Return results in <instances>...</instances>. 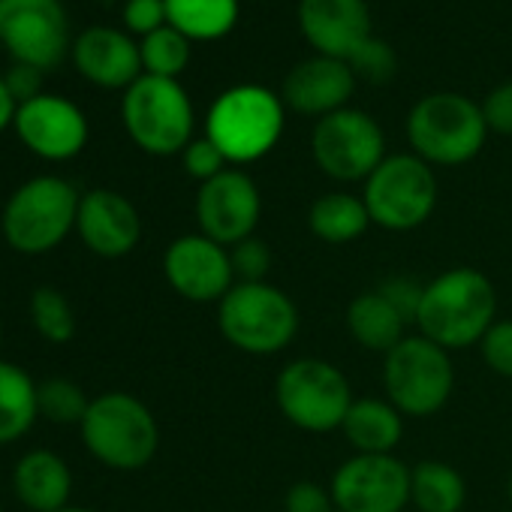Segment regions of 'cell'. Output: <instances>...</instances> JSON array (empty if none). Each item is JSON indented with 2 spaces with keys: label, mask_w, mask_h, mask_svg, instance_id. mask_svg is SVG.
<instances>
[{
  "label": "cell",
  "mask_w": 512,
  "mask_h": 512,
  "mask_svg": "<svg viewBox=\"0 0 512 512\" xmlns=\"http://www.w3.org/2000/svg\"><path fill=\"white\" fill-rule=\"evenodd\" d=\"M497 317V293L494 284L470 269L458 266L437 275L422 290L416 326L419 335L440 344L443 350L473 347L485 338Z\"/></svg>",
  "instance_id": "obj_1"
},
{
  "label": "cell",
  "mask_w": 512,
  "mask_h": 512,
  "mask_svg": "<svg viewBox=\"0 0 512 512\" xmlns=\"http://www.w3.org/2000/svg\"><path fill=\"white\" fill-rule=\"evenodd\" d=\"M284 121L287 106L278 94L263 85H232L211 103L205 136L220 148L226 163L247 166L281 142Z\"/></svg>",
  "instance_id": "obj_2"
},
{
  "label": "cell",
  "mask_w": 512,
  "mask_h": 512,
  "mask_svg": "<svg viewBox=\"0 0 512 512\" xmlns=\"http://www.w3.org/2000/svg\"><path fill=\"white\" fill-rule=\"evenodd\" d=\"M79 202L82 193L67 178L37 175L13 190L0 214V229L7 244L19 253H49L76 229Z\"/></svg>",
  "instance_id": "obj_3"
},
{
  "label": "cell",
  "mask_w": 512,
  "mask_h": 512,
  "mask_svg": "<svg viewBox=\"0 0 512 512\" xmlns=\"http://www.w3.org/2000/svg\"><path fill=\"white\" fill-rule=\"evenodd\" d=\"M223 338L250 356H272L293 344L299 332L296 302L275 284H235L217 302Z\"/></svg>",
  "instance_id": "obj_4"
},
{
  "label": "cell",
  "mask_w": 512,
  "mask_h": 512,
  "mask_svg": "<svg viewBox=\"0 0 512 512\" xmlns=\"http://www.w3.org/2000/svg\"><path fill=\"white\" fill-rule=\"evenodd\" d=\"M488 136L482 106L470 97L440 91L422 97L407 115V139L416 157L428 166L470 163Z\"/></svg>",
  "instance_id": "obj_5"
},
{
  "label": "cell",
  "mask_w": 512,
  "mask_h": 512,
  "mask_svg": "<svg viewBox=\"0 0 512 512\" xmlns=\"http://www.w3.org/2000/svg\"><path fill=\"white\" fill-rule=\"evenodd\" d=\"M79 428L88 452L112 470H139L154 458L160 446L154 413L127 392H106L91 398Z\"/></svg>",
  "instance_id": "obj_6"
},
{
  "label": "cell",
  "mask_w": 512,
  "mask_h": 512,
  "mask_svg": "<svg viewBox=\"0 0 512 512\" xmlns=\"http://www.w3.org/2000/svg\"><path fill=\"white\" fill-rule=\"evenodd\" d=\"M127 136L154 157H169L193 142V103L178 79L139 76L121 103Z\"/></svg>",
  "instance_id": "obj_7"
},
{
  "label": "cell",
  "mask_w": 512,
  "mask_h": 512,
  "mask_svg": "<svg viewBox=\"0 0 512 512\" xmlns=\"http://www.w3.org/2000/svg\"><path fill=\"white\" fill-rule=\"evenodd\" d=\"M386 401L398 407L401 416L425 419L443 410L455 389V368L449 350L428 341L425 335H407L383 362Z\"/></svg>",
  "instance_id": "obj_8"
},
{
  "label": "cell",
  "mask_w": 512,
  "mask_h": 512,
  "mask_svg": "<svg viewBox=\"0 0 512 512\" xmlns=\"http://www.w3.org/2000/svg\"><path fill=\"white\" fill-rule=\"evenodd\" d=\"M362 199L371 223L389 232H410L437 208L434 169L416 154H389L365 181Z\"/></svg>",
  "instance_id": "obj_9"
},
{
  "label": "cell",
  "mask_w": 512,
  "mask_h": 512,
  "mask_svg": "<svg viewBox=\"0 0 512 512\" xmlns=\"http://www.w3.org/2000/svg\"><path fill=\"white\" fill-rule=\"evenodd\" d=\"M275 398L287 422L311 434H329L344 425L353 392L347 377L326 359H296L275 383Z\"/></svg>",
  "instance_id": "obj_10"
},
{
  "label": "cell",
  "mask_w": 512,
  "mask_h": 512,
  "mask_svg": "<svg viewBox=\"0 0 512 512\" xmlns=\"http://www.w3.org/2000/svg\"><path fill=\"white\" fill-rule=\"evenodd\" d=\"M311 154L335 181H368L386 160V139L371 115L347 106L317 121L311 133Z\"/></svg>",
  "instance_id": "obj_11"
},
{
  "label": "cell",
  "mask_w": 512,
  "mask_h": 512,
  "mask_svg": "<svg viewBox=\"0 0 512 512\" xmlns=\"http://www.w3.org/2000/svg\"><path fill=\"white\" fill-rule=\"evenodd\" d=\"M0 46L13 61L43 73L55 70L73 49L61 0H0Z\"/></svg>",
  "instance_id": "obj_12"
},
{
  "label": "cell",
  "mask_w": 512,
  "mask_h": 512,
  "mask_svg": "<svg viewBox=\"0 0 512 512\" xmlns=\"http://www.w3.org/2000/svg\"><path fill=\"white\" fill-rule=\"evenodd\" d=\"M338 512H404L410 503V467L395 455H353L332 476Z\"/></svg>",
  "instance_id": "obj_13"
},
{
  "label": "cell",
  "mask_w": 512,
  "mask_h": 512,
  "mask_svg": "<svg viewBox=\"0 0 512 512\" xmlns=\"http://www.w3.org/2000/svg\"><path fill=\"white\" fill-rule=\"evenodd\" d=\"M263 214V196L253 178L241 169H223L217 178L199 184L196 220L211 241L232 247L253 235Z\"/></svg>",
  "instance_id": "obj_14"
},
{
  "label": "cell",
  "mask_w": 512,
  "mask_h": 512,
  "mask_svg": "<svg viewBox=\"0 0 512 512\" xmlns=\"http://www.w3.org/2000/svg\"><path fill=\"white\" fill-rule=\"evenodd\" d=\"M163 275L169 287L187 302H220L235 287L229 247L202 232L175 238L163 253Z\"/></svg>",
  "instance_id": "obj_15"
},
{
  "label": "cell",
  "mask_w": 512,
  "mask_h": 512,
  "mask_svg": "<svg viewBox=\"0 0 512 512\" xmlns=\"http://www.w3.org/2000/svg\"><path fill=\"white\" fill-rule=\"evenodd\" d=\"M22 145L49 160V163H64L82 154L88 145V118L85 112L58 94H40L16 109L13 121Z\"/></svg>",
  "instance_id": "obj_16"
},
{
  "label": "cell",
  "mask_w": 512,
  "mask_h": 512,
  "mask_svg": "<svg viewBox=\"0 0 512 512\" xmlns=\"http://www.w3.org/2000/svg\"><path fill=\"white\" fill-rule=\"evenodd\" d=\"M76 232L91 253L106 256V260H118V256L136 250L142 238V217L127 196L97 187L82 193Z\"/></svg>",
  "instance_id": "obj_17"
},
{
  "label": "cell",
  "mask_w": 512,
  "mask_h": 512,
  "mask_svg": "<svg viewBox=\"0 0 512 512\" xmlns=\"http://www.w3.org/2000/svg\"><path fill=\"white\" fill-rule=\"evenodd\" d=\"M356 76L347 61L314 55L302 61L299 67L290 70L281 88V100L287 109L305 118H326L332 112L347 109L353 91H356Z\"/></svg>",
  "instance_id": "obj_18"
},
{
  "label": "cell",
  "mask_w": 512,
  "mask_h": 512,
  "mask_svg": "<svg viewBox=\"0 0 512 512\" xmlns=\"http://www.w3.org/2000/svg\"><path fill=\"white\" fill-rule=\"evenodd\" d=\"M299 25L317 55L350 61L371 40V16L365 0H302Z\"/></svg>",
  "instance_id": "obj_19"
},
{
  "label": "cell",
  "mask_w": 512,
  "mask_h": 512,
  "mask_svg": "<svg viewBox=\"0 0 512 512\" xmlns=\"http://www.w3.org/2000/svg\"><path fill=\"white\" fill-rule=\"evenodd\" d=\"M73 64L76 70L94 82L97 88L115 91V88H130L139 76H145L142 70V55H139V43L118 31V28H88L73 40Z\"/></svg>",
  "instance_id": "obj_20"
},
{
  "label": "cell",
  "mask_w": 512,
  "mask_h": 512,
  "mask_svg": "<svg viewBox=\"0 0 512 512\" xmlns=\"http://www.w3.org/2000/svg\"><path fill=\"white\" fill-rule=\"evenodd\" d=\"M13 488L31 512H58L73 494V473L52 449L25 452L13 470Z\"/></svg>",
  "instance_id": "obj_21"
},
{
  "label": "cell",
  "mask_w": 512,
  "mask_h": 512,
  "mask_svg": "<svg viewBox=\"0 0 512 512\" xmlns=\"http://www.w3.org/2000/svg\"><path fill=\"white\" fill-rule=\"evenodd\" d=\"M407 317L392 305V299L377 287L362 293L347 308V329L353 341L374 353H389L407 338Z\"/></svg>",
  "instance_id": "obj_22"
},
{
  "label": "cell",
  "mask_w": 512,
  "mask_h": 512,
  "mask_svg": "<svg viewBox=\"0 0 512 512\" xmlns=\"http://www.w3.org/2000/svg\"><path fill=\"white\" fill-rule=\"evenodd\" d=\"M341 431L356 455H392V449L404 437V416L392 401L362 398L353 401Z\"/></svg>",
  "instance_id": "obj_23"
},
{
  "label": "cell",
  "mask_w": 512,
  "mask_h": 512,
  "mask_svg": "<svg viewBox=\"0 0 512 512\" xmlns=\"http://www.w3.org/2000/svg\"><path fill=\"white\" fill-rule=\"evenodd\" d=\"M166 25L190 43L223 40L238 25V0H166Z\"/></svg>",
  "instance_id": "obj_24"
},
{
  "label": "cell",
  "mask_w": 512,
  "mask_h": 512,
  "mask_svg": "<svg viewBox=\"0 0 512 512\" xmlns=\"http://www.w3.org/2000/svg\"><path fill=\"white\" fill-rule=\"evenodd\" d=\"M40 416L37 383L19 365L0 362V446L25 437Z\"/></svg>",
  "instance_id": "obj_25"
},
{
  "label": "cell",
  "mask_w": 512,
  "mask_h": 512,
  "mask_svg": "<svg viewBox=\"0 0 512 512\" xmlns=\"http://www.w3.org/2000/svg\"><path fill=\"white\" fill-rule=\"evenodd\" d=\"M371 226L365 199L353 193H323L308 211V229L326 244H350Z\"/></svg>",
  "instance_id": "obj_26"
},
{
  "label": "cell",
  "mask_w": 512,
  "mask_h": 512,
  "mask_svg": "<svg viewBox=\"0 0 512 512\" xmlns=\"http://www.w3.org/2000/svg\"><path fill=\"white\" fill-rule=\"evenodd\" d=\"M464 497V476L452 464L425 458L410 470V503L419 512H461Z\"/></svg>",
  "instance_id": "obj_27"
},
{
  "label": "cell",
  "mask_w": 512,
  "mask_h": 512,
  "mask_svg": "<svg viewBox=\"0 0 512 512\" xmlns=\"http://www.w3.org/2000/svg\"><path fill=\"white\" fill-rule=\"evenodd\" d=\"M142 55V70L145 76H160V79H178L187 64H190V40L178 34L175 28H160L139 43Z\"/></svg>",
  "instance_id": "obj_28"
},
{
  "label": "cell",
  "mask_w": 512,
  "mask_h": 512,
  "mask_svg": "<svg viewBox=\"0 0 512 512\" xmlns=\"http://www.w3.org/2000/svg\"><path fill=\"white\" fill-rule=\"evenodd\" d=\"M31 323L49 344H67L76 335V311L55 287H37L31 296Z\"/></svg>",
  "instance_id": "obj_29"
},
{
  "label": "cell",
  "mask_w": 512,
  "mask_h": 512,
  "mask_svg": "<svg viewBox=\"0 0 512 512\" xmlns=\"http://www.w3.org/2000/svg\"><path fill=\"white\" fill-rule=\"evenodd\" d=\"M37 401H40V416H46L49 422H58V425H82V419L91 407L82 386L73 380H64V377H52V380L40 383Z\"/></svg>",
  "instance_id": "obj_30"
},
{
  "label": "cell",
  "mask_w": 512,
  "mask_h": 512,
  "mask_svg": "<svg viewBox=\"0 0 512 512\" xmlns=\"http://www.w3.org/2000/svg\"><path fill=\"white\" fill-rule=\"evenodd\" d=\"M229 260L235 272V284H263L272 269V250L260 238H244L229 247Z\"/></svg>",
  "instance_id": "obj_31"
},
{
  "label": "cell",
  "mask_w": 512,
  "mask_h": 512,
  "mask_svg": "<svg viewBox=\"0 0 512 512\" xmlns=\"http://www.w3.org/2000/svg\"><path fill=\"white\" fill-rule=\"evenodd\" d=\"M350 70L356 79H365L368 85H383L395 76V52L383 40H368L350 55Z\"/></svg>",
  "instance_id": "obj_32"
},
{
  "label": "cell",
  "mask_w": 512,
  "mask_h": 512,
  "mask_svg": "<svg viewBox=\"0 0 512 512\" xmlns=\"http://www.w3.org/2000/svg\"><path fill=\"white\" fill-rule=\"evenodd\" d=\"M479 350L494 374L512 380V320H494V326L479 341Z\"/></svg>",
  "instance_id": "obj_33"
},
{
  "label": "cell",
  "mask_w": 512,
  "mask_h": 512,
  "mask_svg": "<svg viewBox=\"0 0 512 512\" xmlns=\"http://www.w3.org/2000/svg\"><path fill=\"white\" fill-rule=\"evenodd\" d=\"M181 160H184V169L190 178H196L199 184L217 178L223 169H226V157L220 154V148L208 139V136H199L193 139L184 151H181Z\"/></svg>",
  "instance_id": "obj_34"
},
{
  "label": "cell",
  "mask_w": 512,
  "mask_h": 512,
  "mask_svg": "<svg viewBox=\"0 0 512 512\" xmlns=\"http://www.w3.org/2000/svg\"><path fill=\"white\" fill-rule=\"evenodd\" d=\"M284 512H338L332 488H323L311 479L290 485L284 497Z\"/></svg>",
  "instance_id": "obj_35"
},
{
  "label": "cell",
  "mask_w": 512,
  "mask_h": 512,
  "mask_svg": "<svg viewBox=\"0 0 512 512\" xmlns=\"http://www.w3.org/2000/svg\"><path fill=\"white\" fill-rule=\"evenodd\" d=\"M124 25L130 34H139V37H148L166 28V0H127Z\"/></svg>",
  "instance_id": "obj_36"
},
{
  "label": "cell",
  "mask_w": 512,
  "mask_h": 512,
  "mask_svg": "<svg viewBox=\"0 0 512 512\" xmlns=\"http://www.w3.org/2000/svg\"><path fill=\"white\" fill-rule=\"evenodd\" d=\"M482 115L488 130L500 133V136H512V82L497 85L485 103H482Z\"/></svg>",
  "instance_id": "obj_37"
},
{
  "label": "cell",
  "mask_w": 512,
  "mask_h": 512,
  "mask_svg": "<svg viewBox=\"0 0 512 512\" xmlns=\"http://www.w3.org/2000/svg\"><path fill=\"white\" fill-rule=\"evenodd\" d=\"M43 76H46L43 70H37V67H31V64L13 61V67L4 73V82H7L13 100L22 106V103H28V100H34V97L43 94Z\"/></svg>",
  "instance_id": "obj_38"
},
{
  "label": "cell",
  "mask_w": 512,
  "mask_h": 512,
  "mask_svg": "<svg viewBox=\"0 0 512 512\" xmlns=\"http://www.w3.org/2000/svg\"><path fill=\"white\" fill-rule=\"evenodd\" d=\"M380 290L392 299V305L407 317V323H416L419 314V302H422V284L410 281V278H392L386 284H380Z\"/></svg>",
  "instance_id": "obj_39"
},
{
  "label": "cell",
  "mask_w": 512,
  "mask_h": 512,
  "mask_svg": "<svg viewBox=\"0 0 512 512\" xmlns=\"http://www.w3.org/2000/svg\"><path fill=\"white\" fill-rule=\"evenodd\" d=\"M16 109H19V103L13 100V94H10V88H7L4 76H0V133H4L7 127H13V121H16Z\"/></svg>",
  "instance_id": "obj_40"
},
{
  "label": "cell",
  "mask_w": 512,
  "mask_h": 512,
  "mask_svg": "<svg viewBox=\"0 0 512 512\" xmlns=\"http://www.w3.org/2000/svg\"><path fill=\"white\" fill-rule=\"evenodd\" d=\"M58 512H94V509H79V506H64V509H58Z\"/></svg>",
  "instance_id": "obj_41"
},
{
  "label": "cell",
  "mask_w": 512,
  "mask_h": 512,
  "mask_svg": "<svg viewBox=\"0 0 512 512\" xmlns=\"http://www.w3.org/2000/svg\"><path fill=\"white\" fill-rule=\"evenodd\" d=\"M0 347H4V326H0Z\"/></svg>",
  "instance_id": "obj_42"
},
{
  "label": "cell",
  "mask_w": 512,
  "mask_h": 512,
  "mask_svg": "<svg viewBox=\"0 0 512 512\" xmlns=\"http://www.w3.org/2000/svg\"><path fill=\"white\" fill-rule=\"evenodd\" d=\"M509 500H512V476H509Z\"/></svg>",
  "instance_id": "obj_43"
},
{
  "label": "cell",
  "mask_w": 512,
  "mask_h": 512,
  "mask_svg": "<svg viewBox=\"0 0 512 512\" xmlns=\"http://www.w3.org/2000/svg\"><path fill=\"white\" fill-rule=\"evenodd\" d=\"M0 512H4V506H0Z\"/></svg>",
  "instance_id": "obj_44"
}]
</instances>
